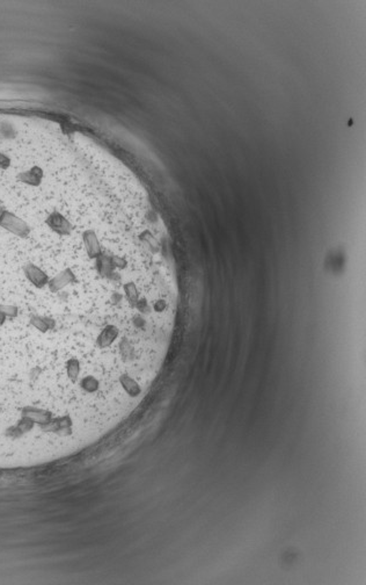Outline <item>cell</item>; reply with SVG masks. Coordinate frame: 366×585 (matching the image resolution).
<instances>
[{
	"label": "cell",
	"instance_id": "obj_1",
	"mask_svg": "<svg viewBox=\"0 0 366 585\" xmlns=\"http://www.w3.org/2000/svg\"><path fill=\"white\" fill-rule=\"evenodd\" d=\"M0 227L19 237H27L30 233L29 227L24 220L5 209L0 215Z\"/></svg>",
	"mask_w": 366,
	"mask_h": 585
},
{
	"label": "cell",
	"instance_id": "obj_2",
	"mask_svg": "<svg viewBox=\"0 0 366 585\" xmlns=\"http://www.w3.org/2000/svg\"><path fill=\"white\" fill-rule=\"evenodd\" d=\"M47 224L51 230L58 234L59 236H67L72 230L71 223L57 211H53L52 214L49 215V217L47 218Z\"/></svg>",
	"mask_w": 366,
	"mask_h": 585
},
{
	"label": "cell",
	"instance_id": "obj_3",
	"mask_svg": "<svg viewBox=\"0 0 366 585\" xmlns=\"http://www.w3.org/2000/svg\"><path fill=\"white\" fill-rule=\"evenodd\" d=\"M25 274L28 278V280L37 288H42L47 284H49V278H48L46 273L38 268L37 266L31 265V263L25 267Z\"/></svg>",
	"mask_w": 366,
	"mask_h": 585
},
{
	"label": "cell",
	"instance_id": "obj_4",
	"mask_svg": "<svg viewBox=\"0 0 366 585\" xmlns=\"http://www.w3.org/2000/svg\"><path fill=\"white\" fill-rule=\"evenodd\" d=\"M83 243H85L86 251H87L88 256L91 257V258L96 259L99 256H101L102 253H104L101 244L99 242L94 231H86L85 234H83Z\"/></svg>",
	"mask_w": 366,
	"mask_h": 585
},
{
	"label": "cell",
	"instance_id": "obj_5",
	"mask_svg": "<svg viewBox=\"0 0 366 585\" xmlns=\"http://www.w3.org/2000/svg\"><path fill=\"white\" fill-rule=\"evenodd\" d=\"M75 280H76L75 274H73L70 269H66V271L60 273V274L54 276L52 280H49L50 291L51 292H58L59 289L64 288L65 286L71 284V282H73Z\"/></svg>",
	"mask_w": 366,
	"mask_h": 585
},
{
	"label": "cell",
	"instance_id": "obj_6",
	"mask_svg": "<svg viewBox=\"0 0 366 585\" xmlns=\"http://www.w3.org/2000/svg\"><path fill=\"white\" fill-rule=\"evenodd\" d=\"M42 176H43L42 169H40L38 166H34L31 167L29 171L22 172L21 175H19L18 178L20 181L25 182V184H28L30 186H38L41 184Z\"/></svg>",
	"mask_w": 366,
	"mask_h": 585
},
{
	"label": "cell",
	"instance_id": "obj_7",
	"mask_svg": "<svg viewBox=\"0 0 366 585\" xmlns=\"http://www.w3.org/2000/svg\"><path fill=\"white\" fill-rule=\"evenodd\" d=\"M0 311L5 315L6 317H15L18 315V309L14 305L9 304H2L0 305Z\"/></svg>",
	"mask_w": 366,
	"mask_h": 585
},
{
	"label": "cell",
	"instance_id": "obj_8",
	"mask_svg": "<svg viewBox=\"0 0 366 585\" xmlns=\"http://www.w3.org/2000/svg\"><path fill=\"white\" fill-rule=\"evenodd\" d=\"M5 321H6V316L1 313V311H0V326L5 323Z\"/></svg>",
	"mask_w": 366,
	"mask_h": 585
},
{
	"label": "cell",
	"instance_id": "obj_9",
	"mask_svg": "<svg viewBox=\"0 0 366 585\" xmlns=\"http://www.w3.org/2000/svg\"><path fill=\"white\" fill-rule=\"evenodd\" d=\"M2 211H4V209H2V208H0V215L2 214Z\"/></svg>",
	"mask_w": 366,
	"mask_h": 585
}]
</instances>
